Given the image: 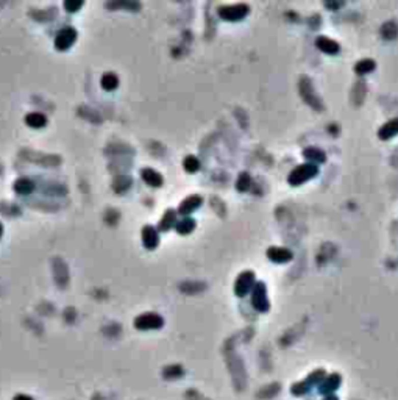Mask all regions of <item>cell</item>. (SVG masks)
I'll return each mask as SVG.
<instances>
[{
    "label": "cell",
    "instance_id": "1",
    "mask_svg": "<svg viewBox=\"0 0 398 400\" xmlns=\"http://www.w3.org/2000/svg\"><path fill=\"white\" fill-rule=\"evenodd\" d=\"M325 377H327V375H325V370H323V369H317V370H314L312 373H309L305 380H302V382H298V383L292 385L290 392H292L294 395H305V394H308L312 388L319 386L320 382H322L323 379H325Z\"/></svg>",
    "mask_w": 398,
    "mask_h": 400
},
{
    "label": "cell",
    "instance_id": "2",
    "mask_svg": "<svg viewBox=\"0 0 398 400\" xmlns=\"http://www.w3.org/2000/svg\"><path fill=\"white\" fill-rule=\"evenodd\" d=\"M163 317L156 313H144L135 319V327L139 330H155L163 327Z\"/></svg>",
    "mask_w": 398,
    "mask_h": 400
},
{
    "label": "cell",
    "instance_id": "3",
    "mask_svg": "<svg viewBox=\"0 0 398 400\" xmlns=\"http://www.w3.org/2000/svg\"><path fill=\"white\" fill-rule=\"evenodd\" d=\"M20 157H23L25 160H29L30 163L41 164V166H58V164H61V158L57 157V155H42V154L30 152V150L20 152Z\"/></svg>",
    "mask_w": 398,
    "mask_h": 400
},
{
    "label": "cell",
    "instance_id": "4",
    "mask_svg": "<svg viewBox=\"0 0 398 400\" xmlns=\"http://www.w3.org/2000/svg\"><path fill=\"white\" fill-rule=\"evenodd\" d=\"M77 41V32L75 29H72V27H66L63 29L57 38H55V47L58 50H67L73 45V42Z\"/></svg>",
    "mask_w": 398,
    "mask_h": 400
},
{
    "label": "cell",
    "instance_id": "5",
    "mask_svg": "<svg viewBox=\"0 0 398 400\" xmlns=\"http://www.w3.org/2000/svg\"><path fill=\"white\" fill-rule=\"evenodd\" d=\"M340 383H342L340 375H339V373H331V375H327V377L320 382L317 391H319V394H322V395H330V394H333L334 391L339 389Z\"/></svg>",
    "mask_w": 398,
    "mask_h": 400
},
{
    "label": "cell",
    "instance_id": "6",
    "mask_svg": "<svg viewBox=\"0 0 398 400\" xmlns=\"http://www.w3.org/2000/svg\"><path fill=\"white\" fill-rule=\"evenodd\" d=\"M54 275H55V282L60 288H64L69 282V270L66 263L61 258H55L54 260Z\"/></svg>",
    "mask_w": 398,
    "mask_h": 400
},
{
    "label": "cell",
    "instance_id": "7",
    "mask_svg": "<svg viewBox=\"0 0 398 400\" xmlns=\"http://www.w3.org/2000/svg\"><path fill=\"white\" fill-rule=\"evenodd\" d=\"M317 167L314 164H303V166H298L290 175V183H302L303 180L312 177V175L315 173Z\"/></svg>",
    "mask_w": 398,
    "mask_h": 400
},
{
    "label": "cell",
    "instance_id": "8",
    "mask_svg": "<svg viewBox=\"0 0 398 400\" xmlns=\"http://www.w3.org/2000/svg\"><path fill=\"white\" fill-rule=\"evenodd\" d=\"M253 307L258 311H267L269 310V300L266 295V288L262 283H258L253 291Z\"/></svg>",
    "mask_w": 398,
    "mask_h": 400
},
{
    "label": "cell",
    "instance_id": "9",
    "mask_svg": "<svg viewBox=\"0 0 398 400\" xmlns=\"http://www.w3.org/2000/svg\"><path fill=\"white\" fill-rule=\"evenodd\" d=\"M252 285H253V273L252 272L242 273L241 277L237 279V282H236V294L239 297L245 295L248 292V289L252 288Z\"/></svg>",
    "mask_w": 398,
    "mask_h": 400
},
{
    "label": "cell",
    "instance_id": "10",
    "mask_svg": "<svg viewBox=\"0 0 398 400\" xmlns=\"http://www.w3.org/2000/svg\"><path fill=\"white\" fill-rule=\"evenodd\" d=\"M142 242L147 248H155L158 245V233L150 225H147L142 230Z\"/></svg>",
    "mask_w": 398,
    "mask_h": 400
},
{
    "label": "cell",
    "instance_id": "11",
    "mask_svg": "<svg viewBox=\"0 0 398 400\" xmlns=\"http://www.w3.org/2000/svg\"><path fill=\"white\" fill-rule=\"evenodd\" d=\"M25 122L32 129H42L47 125V116L42 113H29L25 116Z\"/></svg>",
    "mask_w": 398,
    "mask_h": 400
},
{
    "label": "cell",
    "instance_id": "12",
    "mask_svg": "<svg viewBox=\"0 0 398 400\" xmlns=\"http://www.w3.org/2000/svg\"><path fill=\"white\" fill-rule=\"evenodd\" d=\"M142 179H144V182L147 183V185H150V186H160L161 183H163V179H161V175L156 172V170H153V169H150V167H147V169H142Z\"/></svg>",
    "mask_w": 398,
    "mask_h": 400
},
{
    "label": "cell",
    "instance_id": "13",
    "mask_svg": "<svg viewBox=\"0 0 398 400\" xmlns=\"http://www.w3.org/2000/svg\"><path fill=\"white\" fill-rule=\"evenodd\" d=\"M14 191L17 194H30L33 189H35V183L30 180V179H25V177H22V179H17L13 185Z\"/></svg>",
    "mask_w": 398,
    "mask_h": 400
},
{
    "label": "cell",
    "instance_id": "14",
    "mask_svg": "<svg viewBox=\"0 0 398 400\" xmlns=\"http://www.w3.org/2000/svg\"><path fill=\"white\" fill-rule=\"evenodd\" d=\"M100 83H102V88H103L105 91H114V89L117 88V85H119V79H117L116 73L107 72V73H103V77H102Z\"/></svg>",
    "mask_w": 398,
    "mask_h": 400
},
{
    "label": "cell",
    "instance_id": "15",
    "mask_svg": "<svg viewBox=\"0 0 398 400\" xmlns=\"http://www.w3.org/2000/svg\"><path fill=\"white\" fill-rule=\"evenodd\" d=\"M30 16L35 17L36 20L47 22V20H52L57 16V8L52 7V8H47V10H42V11H30Z\"/></svg>",
    "mask_w": 398,
    "mask_h": 400
},
{
    "label": "cell",
    "instance_id": "16",
    "mask_svg": "<svg viewBox=\"0 0 398 400\" xmlns=\"http://www.w3.org/2000/svg\"><path fill=\"white\" fill-rule=\"evenodd\" d=\"M198 205H200V197L198 195H192V197H189V198H186L184 202L180 205V213H191L194 208H197Z\"/></svg>",
    "mask_w": 398,
    "mask_h": 400
},
{
    "label": "cell",
    "instance_id": "17",
    "mask_svg": "<svg viewBox=\"0 0 398 400\" xmlns=\"http://www.w3.org/2000/svg\"><path fill=\"white\" fill-rule=\"evenodd\" d=\"M317 45L323 50V52H328V54H334V52H337V44L334 42V41H331V39H328V38H325V36H322V38H319L317 39Z\"/></svg>",
    "mask_w": 398,
    "mask_h": 400
},
{
    "label": "cell",
    "instance_id": "18",
    "mask_svg": "<svg viewBox=\"0 0 398 400\" xmlns=\"http://www.w3.org/2000/svg\"><path fill=\"white\" fill-rule=\"evenodd\" d=\"M269 257L273 258L275 261H286L292 255H290V252H287L286 248H272V250H269Z\"/></svg>",
    "mask_w": 398,
    "mask_h": 400
},
{
    "label": "cell",
    "instance_id": "19",
    "mask_svg": "<svg viewBox=\"0 0 398 400\" xmlns=\"http://www.w3.org/2000/svg\"><path fill=\"white\" fill-rule=\"evenodd\" d=\"M173 222H175V213H173L172 210H169V211L166 213V216L161 219L160 229H161V230H167V229L172 227V223H173Z\"/></svg>",
    "mask_w": 398,
    "mask_h": 400
},
{
    "label": "cell",
    "instance_id": "20",
    "mask_svg": "<svg viewBox=\"0 0 398 400\" xmlns=\"http://www.w3.org/2000/svg\"><path fill=\"white\" fill-rule=\"evenodd\" d=\"M398 132V119H395V120H392V122H389L386 127L380 132V135H383L384 138H389V136H392V135H395Z\"/></svg>",
    "mask_w": 398,
    "mask_h": 400
},
{
    "label": "cell",
    "instance_id": "21",
    "mask_svg": "<svg viewBox=\"0 0 398 400\" xmlns=\"http://www.w3.org/2000/svg\"><path fill=\"white\" fill-rule=\"evenodd\" d=\"M107 8H128V10H138L139 8V4H133V2H108L107 4Z\"/></svg>",
    "mask_w": 398,
    "mask_h": 400
},
{
    "label": "cell",
    "instance_id": "22",
    "mask_svg": "<svg viewBox=\"0 0 398 400\" xmlns=\"http://www.w3.org/2000/svg\"><path fill=\"white\" fill-rule=\"evenodd\" d=\"M183 373V369L180 366H170L164 370V377L166 379H177Z\"/></svg>",
    "mask_w": 398,
    "mask_h": 400
},
{
    "label": "cell",
    "instance_id": "23",
    "mask_svg": "<svg viewBox=\"0 0 398 400\" xmlns=\"http://www.w3.org/2000/svg\"><path fill=\"white\" fill-rule=\"evenodd\" d=\"M83 7V2H73V0H66L64 2V8L67 13H75Z\"/></svg>",
    "mask_w": 398,
    "mask_h": 400
},
{
    "label": "cell",
    "instance_id": "24",
    "mask_svg": "<svg viewBox=\"0 0 398 400\" xmlns=\"http://www.w3.org/2000/svg\"><path fill=\"white\" fill-rule=\"evenodd\" d=\"M177 229H178L180 233H188V232H191V230L194 229V220L186 219V220H183V222H180V223L177 225Z\"/></svg>",
    "mask_w": 398,
    "mask_h": 400
},
{
    "label": "cell",
    "instance_id": "25",
    "mask_svg": "<svg viewBox=\"0 0 398 400\" xmlns=\"http://www.w3.org/2000/svg\"><path fill=\"white\" fill-rule=\"evenodd\" d=\"M184 167H186L189 172L197 170V169H198V160L194 158V157H188V158L184 160Z\"/></svg>",
    "mask_w": 398,
    "mask_h": 400
},
{
    "label": "cell",
    "instance_id": "26",
    "mask_svg": "<svg viewBox=\"0 0 398 400\" xmlns=\"http://www.w3.org/2000/svg\"><path fill=\"white\" fill-rule=\"evenodd\" d=\"M359 72H365V70H370V69H373V61H361V64H358V67H356Z\"/></svg>",
    "mask_w": 398,
    "mask_h": 400
},
{
    "label": "cell",
    "instance_id": "27",
    "mask_svg": "<svg viewBox=\"0 0 398 400\" xmlns=\"http://www.w3.org/2000/svg\"><path fill=\"white\" fill-rule=\"evenodd\" d=\"M14 400H33V398L30 395H25V394H19V395L14 397Z\"/></svg>",
    "mask_w": 398,
    "mask_h": 400
},
{
    "label": "cell",
    "instance_id": "28",
    "mask_svg": "<svg viewBox=\"0 0 398 400\" xmlns=\"http://www.w3.org/2000/svg\"><path fill=\"white\" fill-rule=\"evenodd\" d=\"M323 400H339V398L334 394H330V395H325V398H323Z\"/></svg>",
    "mask_w": 398,
    "mask_h": 400
},
{
    "label": "cell",
    "instance_id": "29",
    "mask_svg": "<svg viewBox=\"0 0 398 400\" xmlns=\"http://www.w3.org/2000/svg\"><path fill=\"white\" fill-rule=\"evenodd\" d=\"M2 235H4V227H2V223H0V238H2Z\"/></svg>",
    "mask_w": 398,
    "mask_h": 400
}]
</instances>
